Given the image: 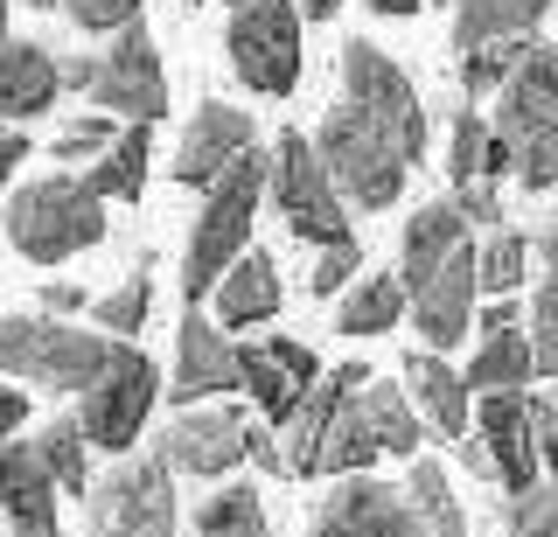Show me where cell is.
<instances>
[{"label": "cell", "mask_w": 558, "mask_h": 537, "mask_svg": "<svg viewBox=\"0 0 558 537\" xmlns=\"http://www.w3.org/2000/svg\"><path fill=\"white\" fill-rule=\"evenodd\" d=\"M398 286H405V315L426 335L433 356L475 328V237H468L461 210L440 196L418 217H405V245H398Z\"/></svg>", "instance_id": "obj_1"}, {"label": "cell", "mask_w": 558, "mask_h": 537, "mask_svg": "<svg viewBox=\"0 0 558 537\" xmlns=\"http://www.w3.org/2000/svg\"><path fill=\"white\" fill-rule=\"evenodd\" d=\"M57 84L63 91H84L105 119H126V126H154L168 112V71H161V49H154L147 22L119 28L105 49L57 57Z\"/></svg>", "instance_id": "obj_2"}, {"label": "cell", "mask_w": 558, "mask_h": 537, "mask_svg": "<svg viewBox=\"0 0 558 537\" xmlns=\"http://www.w3.org/2000/svg\"><path fill=\"white\" fill-rule=\"evenodd\" d=\"M307 147H314V161H322V175L336 182L342 210H391V203L405 196V175H412L405 154L391 147V133H384L371 112L349 106V98L322 112V126L307 133Z\"/></svg>", "instance_id": "obj_3"}, {"label": "cell", "mask_w": 558, "mask_h": 537, "mask_svg": "<svg viewBox=\"0 0 558 537\" xmlns=\"http://www.w3.org/2000/svg\"><path fill=\"white\" fill-rule=\"evenodd\" d=\"M502 106H496V141L510 154V175L545 196L558 188V49L551 42H531V57L517 63V77L502 84Z\"/></svg>", "instance_id": "obj_4"}, {"label": "cell", "mask_w": 558, "mask_h": 537, "mask_svg": "<svg viewBox=\"0 0 558 537\" xmlns=\"http://www.w3.org/2000/svg\"><path fill=\"white\" fill-rule=\"evenodd\" d=\"M266 168L272 154H244L231 161L203 196V217L189 223V252H182V301L196 307L203 293H217V280L244 258V237H252V217H258V196H266Z\"/></svg>", "instance_id": "obj_5"}, {"label": "cell", "mask_w": 558, "mask_h": 537, "mask_svg": "<svg viewBox=\"0 0 558 537\" xmlns=\"http://www.w3.org/2000/svg\"><path fill=\"white\" fill-rule=\"evenodd\" d=\"M105 363H112V335H98V328H70L49 315H0V377H14V385L84 398Z\"/></svg>", "instance_id": "obj_6"}, {"label": "cell", "mask_w": 558, "mask_h": 537, "mask_svg": "<svg viewBox=\"0 0 558 537\" xmlns=\"http://www.w3.org/2000/svg\"><path fill=\"white\" fill-rule=\"evenodd\" d=\"M0 223H8V245L28 266H63V258L92 252L105 237V203L84 188V175H43L14 188Z\"/></svg>", "instance_id": "obj_7"}, {"label": "cell", "mask_w": 558, "mask_h": 537, "mask_svg": "<svg viewBox=\"0 0 558 537\" xmlns=\"http://www.w3.org/2000/svg\"><path fill=\"white\" fill-rule=\"evenodd\" d=\"M154 398H161V370H154L147 350H133V342H112V363L98 370V385L77 398V432L84 447H98V454L126 461L140 426H147Z\"/></svg>", "instance_id": "obj_8"}, {"label": "cell", "mask_w": 558, "mask_h": 537, "mask_svg": "<svg viewBox=\"0 0 558 537\" xmlns=\"http://www.w3.org/2000/svg\"><path fill=\"white\" fill-rule=\"evenodd\" d=\"M84 537H174V475L154 454L112 461L84 496Z\"/></svg>", "instance_id": "obj_9"}, {"label": "cell", "mask_w": 558, "mask_h": 537, "mask_svg": "<svg viewBox=\"0 0 558 537\" xmlns=\"http://www.w3.org/2000/svg\"><path fill=\"white\" fill-rule=\"evenodd\" d=\"M231 71L244 91L258 98H287L301 84V8L293 0H244L223 28Z\"/></svg>", "instance_id": "obj_10"}, {"label": "cell", "mask_w": 558, "mask_h": 537, "mask_svg": "<svg viewBox=\"0 0 558 537\" xmlns=\"http://www.w3.org/2000/svg\"><path fill=\"white\" fill-rule=\"evenodd\" d=\"M342 98L356 112H371L384 133H391V147L405 154V168L426 161V106H418L412 77L398 71L391 57L371 42V36H349L342 42Z\"/></svg>", "instance_id": "obj_11"}, {"label": "cell", "mask_w": 558, "mask_h": 537, "mask_svg": "<svg viewBox=\"0 0 558 537\" xmlns=\"http://www.w3.org/2000/svg\"><path fill=\"white\" fill-rule=\"evenodd\" d=\"M266 188H272L279 217H287V231L301 237V245L328 252V245H342V237H356V231H349L342 196H336V182H328L322 161H314L307 133H279L272 168H266Z\"/></svg>", "instance_id": "obj_12"}, {"label": "cell", "mask_w": 558, "mask_h": 537, "mask_svg": "<svg viewBox=\"0 0 558 537\" xmlns=\"http://www.w3.org/2000/svg\"><path fill=\"white\" fill-rule=\"evenodd\" d=\"M244 432H252V419H244L231 398H217V405H189V412H174L168 432L154 440V461H161L168 475L223 481L244 461Z\"/></svg>", "instance_id": "obj_13"}, {"label": "cell", "mask_w": 558, "mask_h": 537, "mask_svg": "<svg viewBox=\"0 0 558 537\" xmlns=\"http://www.w3.org/2000/svg\"><path fill=\"white\" fill-rule=\"evenodd\" d=\"M258 147V119L244 112V106H223V98H203L196 119L182 126V147H174V161H168V175L182 182V188H209L223 175L231 161H244V154Z\"/></svg>", "instance_id": "obj_14"}, {"label": "cell", "mask_w": 558, "mask_h": 537, "mask_svg": "<svg viewBox=\"0 0 558 537\" xmlns=\"http://www.w3.org/2000/svg\"><path fill=\"white\" fill-rule=\"evenodd\" d=\"M238 391V342L223 335L217 321H203L196 307L182 315V335H174V377H168V398L174 405H217V398Z\"/></svg>", "instance_id": "obj_15"}, {"label": "cell", "mask_w": 558, "mask_h": 537, "mask_svg": "<svg viewBox=\"0 0 558 537\" xmlns=\"http://www.w3.org/2000/svg\"><path fill=\"white\" fill-rule=\"evenodd\" d=\"M307 537H418L412 530V510H405V489L377 475H349L336 481V496L314 510Z\"/></svg>", "instance_id": "obj_16"}, {"label": "cell", "mask_w": 558, "mask_h": 537, "mask_svg": "<svg viewBox=\"0 0 558 537\" xmlns=\"http://www.w3.org/2000/svg\"><path fill=\"white\" fill-rule=\"evenodd\" d=\"M57 502L63 496L49 481V467L35 461V447L0 440V524H8V537H70Z\"/></svg>", "instance_id": "obj_17"}, {"label": "cell", "mask_w": 558, "mask_h": 537, "mask_svg": "<svg viewBox=\"0 0 558 537\" xmlns=\"http://www.w3.org/2000/svg\"><path fill=\"white\" fill-rule=\"evenodd\" d=\"M488 454V475L502 481V496H523L537 489V440H531V412H523V391H502V398H482L475 405V426H468Z\"/></svg>", "instance_id": "obj_18"}, {"label": "cell", "mask_w": 558, "mask_h": 537, "mask_svg": "<svg viewBox=\"0 0 558 537\" xmlns=\"http://www.w3.org/2000/svg\"><path fill=\"white\" fill-rule=\"evenodd\" d=\"M405 398H412L418 426H433L440 440H468V426H475V391H468V377L433 350L405 356Z\"/></svg>", "instance_id": "obj_19"}, {"label": "cell", "mask_w": 558, "mask_h": 537, "mask_svg": "<svg viewBox=\"0 0 558 537\" xmlns=\"http://www.w3.org/2000/svg\"><path fill=\"white\" fill-rule=\"evenodd\" d=\"M371 377V363H336V377H314L301 391V405L287 412V426H279V461H287V475H314V454H322V432L336 419V405L349 391Z\"/></svg>", "instance_id": "obj_20"}, {"label": "cell", "mask_w": 558, "mask_h": 537, "mask_svg": "<svg viewBox=\"0 0 558 537\" xmlns=\"http://www.w3.org/2000/svg\"><path fill=\"white\" fill-rule=\"evenodd\" d=\"M57 49L49 42H0V126H22V119H43L57 106Z\"/></svg>", "instance_id": "obj_21"}, {"label": "cell", "mask_w": 558, "mask_h": 537, "mask_svg": "<svg viewBox=\"0 0 558 537\" xmlns=\"http://www.w3.org/2000/svg\"><path fill=\"white\" fill-rule=\"evenodd\" d=\"M217 328H258V321H272L279 315V301H287V286H279V266L266 252H244L231 272L217 280Z\"/></svg>", "instance_id": "obj_22"}, {"label": "cell", "mask_w": 558, "mask_h": 537, "mask_svg": "<svg viewBox=\"0 0 558 537\" xmlns=\"http://www.w3.org/2000/svg\"><path fill=\"white\" fill-rule=\"evenodd\" d=\"M453 8V57L482 42H510V36H537V22L558 8V0H440Z\"/></svg>", "instance_id": "obj_23"}, {"label": "cell", "mask_w": 558, "mask_h": 537, "mask_svg": "<svg viewBox=\"0 0 558 537\" xmlns=\"http://www.w3.org/2000/svg\"><path fill=\"white\" fill-rule=\"evenodd\" d=\"M356 412H363V426H371L377 454H418V440H426V426H418L405 385H391V377H363Z\"/></svg>", "instance_id": "obj_24"}, {"label": "cell", "mask_w": 558, "mask_h": 537, "mask_svg": "<svg viewBox=\"0 0 558 537\" xmlns=\"http://www.w3.org/2000/svg\"><path fill=\"white\" fill-rule=\"evenodd\" d=\"M147 161H154V126H126V133H119V141L92 161L84 188H92L98 203H140V188H147Z\"/></svg>", "instance_id": "obj_25"}, {"label": "cell", "mask_w": 558, "mask_h": 537, "mask_svg": "<svg viewBox=\"0 0 558 537\" xmlns=\"http://www.w3.org/2000/svg\"><path fill=\"white\" fill-rule=\"evenodd\" d=\"M398 321H405V286H398V272H363V280L336 301L342 335H391Z\"/></svg>", "instance_id": "obj_26"}, {"label": "cell", "mask_w": 558, "mask_h": 537, "mask_svg": "<svg viewBox=\"0 0 558 537\" xmlns=\"http://www.w3.org/2000/svg\"><path fill=\"white\" fill-rule=\"evenodd\" d=\"M405 510H412V530L418 537H468V510H461V496L447 489V467L440 461H412Z\"/></svg>", "instance_id": "obj_27"}, {"label": "cell", "mask_w": 558, "mask_h": 537, "mask_svg": "<svg viewBox=\"0 0 558 537\" xmlns=\"http://www.w3.org/2000/svg\"><path fill=\"white\" fill-rule=\"evenodd\" d=\"M468 391L482 398H502V391H523L531 385V342H523V328H502V335H482L475 363H468Z\"/></svg>", "instance_id": "obj_28"}, {"label": "cell", "mask_w": 558, "mask_h": 537, "mask_svg": "<svg viewBox=\"0 0 558 537\" xmlns=\"http://www.w3.org/2000/svg\"><path fill=\"white\" fill-rule=\"evenodd\" d=\"M35 461L49 467V481H57V496H92V447H84V432H77V419H49L43 432H35Z\"/></svg>", "instance_id": "obj_29"}, {"label": "cell", "mask_w": 558, "mask_h": 537, "mask_svg": "<svg viewBox=\"0 0 558 537\" xmlns=\"http://www.w3.org/2000/svg\"><path fill=\"white\" fill-rule=\"evenodd\" d=\"M196 537H272L266 502H258L252 481H223L217 496L196 502Z\"/></svg>", "instance_id": "obj_30"}, {"label": "cell", "mask_w": 558, "mask_h": 537, "mask_svg": "<svg viewBox=\"0 0 558 537\" xmlns=\"http://www.w3.org/2000/svg\"><path fill=\"white\" fill-rule=\"evenodd\" d=\"M147 307H154V258H133L126 280L105 293V301H92V321H98V335L133 342L140 328H147Z\"/></svg>", "instance_id": "obj_31"}, {"label": "cell", "mask_w": 558, "mask_h": 537, "mask_svg": "<svg viewBox=\"0 0 558 537\" xmlns=\"http://www.w3.org/2000/svg\"><path fill=\"white\" fill-rule=\"evenodd\" d=\"M523 280H531V231L496 223V231H488V245H475V286H488L502 301V293H517Z\"/></svg>", "instance_id": "obj_32"}, {"label": "cell", "mask_w": 558, "mask_h": 537, "mask_svg": "<svg viewBox=\"0 0 558 537\" xmlns=\"http://www.w3.org/2000/svg\"><path fill=\"white\" fill-rule=\"evenodd\" d=\"M238 391H252V405L266 412V426H272V432L287 426V412H293V405H301V391L279 377V363L266 356V342H244V350H238Z\"/></svg>", "instance_id": "obj_33"}, {"label": "cell", "mask_w": 558, "mask_h": 537, "mask_svg": "<svg viewBox=\"0 0 558 537\" xmlns=\"http://www.w3.org/2000/svg\"><path fill=\"white\" fill-rule=\"evenodd\" d=\"M488 119L475 106H461L453 112V133H447V182L453 188H468V182H488Z\"/></svg>", "instance_id": "obj_34"}, {"label": "cell", "mask_w": 558, "mask_h": 537, "mask_svg": "<svg viewBox=\"0 0 558 537\" xmlns=\"http://www.w3.org/2000/svg\"><path fill=\"white\" fill-rule=\"evenodd\" d=\"M531 42H537V36H510V42H482V49H468V57H461V91H468V98L502 91V84L517 77V63L531 57Z\"/></svg>", "instance_id": "obj_35"}, {"label": "cell", "mask_w": 558, "mask_h": 537, "mask_svg": "<svg viewBox=\"0 0 558 537\" xmlns=\"http://www.w3.org/2000/svg\"><path fill=\"white\" fill-rule=\"evenodd\" d=\"M523 342H531V377L558 385V286L551 280H537L531 307H523Z\"/></svg>", "instance_id": "obj_36"}, {"label": "cell", "mask_w": 558, "mask_h": 537, "mask_svg": "<svg viewBox=\"0 0 558 537\" xmlns=\"http://www.w3.org/2000/svg\"><path fill=\"white\" fill-rule=\"evenodd\" d=\"M496 516L510 537H558V481H537L523 496H496Z\"/></svg>", "instance_id": "obj_37"}, {"label": "cell", "mask_w": 558, "mask_h": 537, "mask_svg": "<svg viewBox=\"0 0 558 537\" xmlns=\"http://www.w3.org/2000/svg\"><path fill=\"white\" fill-rule=\"evenodd\" d=\"M112 141H119V126H112L105 112H77V119L57 133V141H49V154H57V161H98Z\"/></svg>", "instance_id": "obj_38"}, {"label": "cell", "mask_w": 558, "mask_h": 537, "mask_svg": "<svg viewBox=\"0 0 558 537\" xmlns=\"http://www.w3.org/2000/svg\"><path fill=\"white\" fill-rule=\"evenodd\" d=\"M356 272H363V245H356V237H342V245H328L322 258H314L307 286L322 293V301H336V293H349V286H356Z\"/></svg>", "instance_id": "obj_39"}, {"label": "cell", "mask_w": 558, "mask_h": 537, "mask_svg": "<svg viewBox=\"0 0 558 537\" xmlns=\"http://www.w3.org/2000/svg\"><path fill=\"white\" fill-rule=\"evenodd\" d=\"M63 14L84 36H119V28L140 22V0H63Z\"/></svg>", "instance_id": "obj_40"}, {"label": "cell", "mask_w": 558, "mask_h": 537, "mask_svg": "<svg viewBox=\"0 0 558 537\" xmlns=\"http://www.w3.org/2000/svg\"><path fill=\"white\" fill-rule=\"evenodd\" d=\"M266 356L279 363V377H287L293 391H307L314 377H322V356H314L307 342H293V335H272V342H266Z\"/></svg>", "instance_id": "obj_41"}, {"label": "cell", "mask_w": 558, "mask_h": 537, "mask_svg": "<svg viewBox=\"0 0 558 537\" xmlns=\"http://www.w3.org/2000/svg\"><path fill=\"white\" fill-rule=\"evenodd\" d=\"M523 412H531V440H537V475L558 481V405L551 398H523Z\"/></svg>", "instance_id": "obj_42"}, {"label": "cell", "mask_w": 558, "mask_h": 537, "mask_svg": "<svg viewBox=\"0 0 558 537\" xmlns=\"http://www.w3.org/2000/svg\"><path fill=\"white\" fill-rule=\"evenodd\" d=\"M447 203L461 210L468 231H475V223H488V231H496V223H502V188H496V182H468V188H453Z\"/></svg>", "instance_id": "obj_43"}, {"label": "cell", "mask_w": 558, "mask_h": 537, "mask_svg": "<svg viewBox=\"0 0 558 537\" xmlns=\"http://www.w3.org/2000/svg\"><path fill=\"white\" fill-rule=\"evenodd\" d=\"M35 301H43V315H49V321H70L77 307H92V293H84L77 280H49L43 293H35Z\"/></svg>", "instance_id": "obj_44"}, {"label": "cell", "mask_w": 558, "mask_h": 537, "mask_svg": "<svg viewBox=\"0 0 558 537\" xmlns=\"http://www.w3.org/2000/svg\"><path fill=\"white\" fill-rule=\"evenodd\" d=\"M502 328H523V307H517V293H502V301H488L482 315H475V328H468V335H502Z\"/></svg>", "instance_id": "obj_45"}, {"label": "cell", "mask_w": 558, "mask_h": 537, "mask_svg": "<svg viewBox=\"0 0 558 537\" xmlns=\"http://www.w3.org/2000/svg\"><path fill=\"white\" fill-rule=\"evenodd\" d=\"M531 258H537V280L558 286V217H545V223L531 231Z\"/></svg>", "instance_id": "obj_46"}, {"label": "cell", "mask_w": 558, "mask_h": 537, "mask_svg": "<svg viewBox=\"0 0 558 537\" xmlns=\"http://www.w3.org/2000/svg\"><path fill=\"white\" fill-rule=\"evenodd\" d=\"M28 161V133L22 126H0V182H14V168Z\"/></svg>", "instance_id": "obj_47"}, {"label": "cell", "mask_w": 558, "mask_h": 537, "mask_svg": "<svg viewBox=\"0 0 558 537\" xmlns=\"http://www.w3.org/2000/svg\"><path fill=\"white\" fill-rule=\"evenodd\" d=\"M28 419V398L14 391V385H0V440H14V426Z\"/></svg>", "instance_id": "obj_48"}, {"label": "cell", "mask_w": 558, "mask_h": 537, "mask_svg": "<svg viewBox=\"0 0 558 537\" xmlns=\"http://www.w3.org/2000/svg\"><path fill=\"white\" fill-rule=\"evenodd\" d=\"M453 454H461V467H468V475L496 481V475H488V454H482V440H475V432H468V440H453Z\"/></svg>", "instance_id": "obj_49"}, {"label": "cell", "mask_w": 558, "mask_h": 537, "mask_svg": "<svg viewBox=\"0 0 558 537\" xmlns=\"http://www.w3.org/2000/svg\"><path fill=\"white\" fill-rule=\"evenodd\" d=\"M349 0H301V22H336Z\"/></svg>", "instance_id": "obj_50"}, {"label": "cell", "mask_w": 558, "mask_h": 537, "mask_svg": "<svg viewBox=\"0 0 558 537\" xmlns=\"http://www.w3.org/2000/svg\"><path fill=\"white\" fill-rule=\"evenodd\" d=\"M426 0H371V14H418Z\"/></svg>", "instance_id": "obj_51"}, {"label": "cell", "mask_w": 558, "mask_h": 537, "mask_svg": "<svg viewBox=\"0 0 558 537\" xmlns=\"http://www.w3.org/2000/svg\"><path fill=\"white\" fill-rule=\"evenodd\" d=\"M0 42H8V0H0Z\"/></svg>", "instance_id": "obj_52"}, {"label": "cell", "mask_w": 558, "mask_h": 537, "mask_svg": "<svg viewBox=\"0 0 558 537\" xmlns=\"http://www.w3.org/2000/svg\"><path fill=\"white\" fill-rule=\"evenodd\" d=\"M28 8H57V0H28Z\"/></svg>", "instance_id": "obj_53"}, {"label": "cell", "mask_w": 558, "mask_h": 537, "mask_svg": "<svg viewBox=\"0 0 558 537\" xmlns=\"http://www.w3.org/2000/svg\"><path fill=\"white\" fill-rule=\"evenodd\" d=\"M189 8H203V0H189ZM231 8H244V0H231Z\"/></svg>", "instance_id": "obj_54"}, {"label": "cell", "mask_w": 558, "mask_h": 537, "mask_svg": "<svg viewBox=\"0 0 558 537\" xmlns=\"http://www.w3.org/2000/svg\"><path fill=\"white\" fill-rule=\"evenodd\" d=\"M551 405H558V391H551Z\"/></svg>", "instance_id": "obj_55"}]
</instances>
